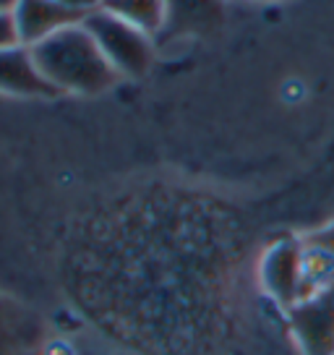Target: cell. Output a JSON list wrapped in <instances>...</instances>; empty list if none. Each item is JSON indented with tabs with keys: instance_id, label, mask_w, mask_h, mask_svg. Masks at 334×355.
I'll list each match as a JSON object with an SVG mask.
<instances>
[{
	"instance_id": "cell-11",
	"label": "cell",
	"mask_w": 334,
	"mask_h": 355,
	"mask_svg": "<svg viewBox=\"0 0 334 355\" xmlns=\"http://www.w3.org/2000/svg\"><path fill=\"white\" fill-rule=\"evenodd\" d=\"M16 6H19V0H0V13H13Z\"/></svg>"
},
{
	"instance_id": "cell-6",
	"label": "cell",
	"mask_w": 334,
	"mask_h": 355,
	"mask_svg": "<svg viewBox=\"0 0 334 355\" xmlns=\"http://www.w3.org/2000/svg\"><path fill=\"white\" fill-rule=\"evenodd\" d=\"M0 94L11 97H55L58 92L39 73L29 47L13 44L0 50Z\"/></svg>"
},
{
	"instance_id": "cell-9",
	"label": "cell",
	"mask_w": 334,
	"mask_h": 355,
	"mask_svg": "<svg viewBox=\"0 0 334 355\" xmlns=\"http://www.w3.org/2000/svg\"><path fill=\"white\" fill-rule=\"evenodd\" d=\"M13 44H19V34H16V26H13V16L11 13H0V50L13 47Z\"/></svg>"
},
{
	"instance_id": "cell-4",
	"label": "cell",
	"mask_w": 334,
	"mask_h": 355,
	"mask_svg": "<svg viewBox=\"0 0 334 355\" xmlns=\"http://www.w3.org/2000/svg\"><path fill=\"white\" fill-rule=\"evenodd\" d=\"M258 282L282 311L292 309L303 298V243L288 238L269 245L258 261Z\"/></svg>"
},
{
	"instance_id": "cell-10",
	"label": "cell",
	"mask_w": 334,
	"mask_h": 355,
	"mask_svg": "<svg viewBox=\"0 0 334 355\" xmlns=\"http://www.w3.org/2000/svg\"><path fill=\"white\" fill-rule=\"evenodd\" d=\"M58 3H63L68 11L78 13L81 19H87L89 13L100 11L102 6H105V0H58Z\"/></svg>"
},
{
	"instance_id": "cell-8",
	"label": "cell",
	"mask_w": 334,
	"mask_h": 355,
	"mask_svg": "<svg viewBox=\"0 0 334 355\" xmlns=\"http://www.w3.org/2000/svg\"><path fill=\"white\" fill-rule=\"evenodd\" d=\"M217 0H167V11H170V19L167 24L173 21V16H183V19H191V21L199 24L201 16L214 11Z\"/></svg>"
},
{
	"instance_id": "cell-2",
	"label": "cell",
	"mask_w": 334,
	"mask_h": 355,
	"mask_svg": "<svg viewBox=\"0 0 334 355\" xmlns=\"http://www.w3.org/2000/svg\"><path fill=\"white\" fill-rule=\"evenodd\" d=\"M81 24L94 37L102 55L107 58V63L115 68L118 76L139 78L152 68L155 37L136 29L134 24L123 21L121 16L110 13L107 8L89 13Z\"/></svg>"
},
{
	"instance_id": "cell-7",
	"label": "cell",
	"mask_w": 334,
	"mask_h": 355,
	"mask_svg": "<svg viewBox=\"0 0 334 355\" xmlns=\"http://www.w3.org/2000/svg\"><path fill=\"white\" fill-rule=\"evenodd\" d=\"M102 8L121 16L123 21L134 24L136 29L146 32L149 37L162 32L170 19L167 0H105Z\"/></svg>"
},
{
	"instance_id": "cell-3",
	"label": "cell",
	"mask_w": 334,
	"mask_h": 355,
	"mask_svg": "<svg viewBox=\"0 0 334 355\" xmlns=\"http://www.w3.org/2000/svg\"><path fill=\"white\" fill-rule=\"evenodd\" d=\"M285 313L303 355H334V282L298 300Z\"/></svg>"
},
{
	"instance_id": "cell-5",
	"label": "cell",
	"mask_w": 334,
	"mask_h": 355,
	"mask_svg": "<svg viewBox=\"0 0 334 355\" xmlns=\"http://www.w3.org/2000/svg\"><path fill=\"white\" fill-rule=\"evenodd\" d=\"M11 16L19 34V44L24 47H34L47 37L84 21L78 13L68 11L58 0H19Z\"/></svg>"
},
{
	"instance_id": "cell-1",
	"label": "cell",
	"mask_w": 334,
	"mask_h": 355,
	"mask_svg": "<svg viewBox=\"0 0 334 355\" xmlns=\"http://www.w3.org/2000/svg\"><path fill=\"white\" fill-rule=\"evenodd\" d=\"M29 50L39 73L58 94H102L121 78L84 24H73Z\"/></svg>"
}]
</instances>
